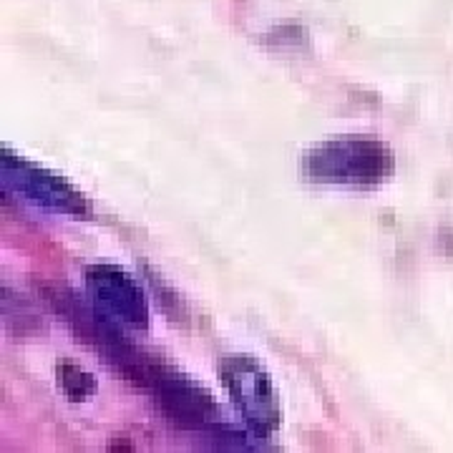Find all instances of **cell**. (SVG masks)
Returning a JSON list of instances; mask_svg holds the SVG:
<instances>
[{"instance_id":"obj_1","label":"cell","mask_w":453,"mask_h":453,"mask_svg":"<svg viewBox=\"0 0 453 453\" xmlns=\"http://www.w3.org/2000/svg\"><path fill=\"white\" fill-rule=\"evenodd\" d=\"M305 172L310 179L323 184L371 187L390 177L393 157L388 146L372 139H335L310 151Z\"/></svg>"},{"instance_id":"obj_2","label":"cell","mask_w":453,"mask_h":453,"mask_svg":"<svg viewBox=\"0 0 453 453\" xmlns=\"http://www.w3.org/2000/svg\"><path fill=\"white\" fill-rule=\"evenodd\" d=\"M219 375L244 423L257 436H273L280 426V403L267 372L252 357L229 356L219 365Z\"/></svg>"},{"instance_id":"obj_3","label":"cell","mask_w":453,"mask_h":453,"mask_svg":"<svg viewBox=\"0 0 453 453\" xmlns=\"http://www.w3.org/2000/svg\"><path fill=\"white\" fill-rule=\"evenodd\" d=\"M88 290L96 295L98 303L116 312L124 323L146 325V303L142 290L124 270L119 267H91Z\"/></svg>"},{"instance_id":"obj_4","label":"cell","mask_w":453,"mask_h":453,"mask_svg":"<svg viewBox=\"0 0 453 453\" xmlns=\"http://www.w3.org/2000/svg\"><path fill=\"white\" fill-rule=\"evenodd\" d=\"M56 375H58V388L68 401L79 403L86 401L96 393V378L88 371H83L81 365L71 363V360H58L56 365Z\"/></svg>"}]
</instances>
